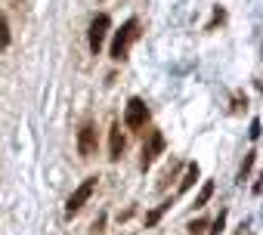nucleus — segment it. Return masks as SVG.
<instances>
[{
    "label": "nucleus",
    "instance_id": "obj_3",
    "mask_svg": "<svg viewBox=\"0 0 263 235\" xmlns=\"http://www.w3.org/2000/svg\"><path fill=\"white\" fill-rule=\"evenodd\" d=\"M96 183H99L96 177H87V180H84V183H81V186L71 192V198H68V204H65V213H68V217H74V213H78V210H81V207H84V204L93 198V192H96Z\"/></svg>",
    "mask_w": 263,
    "mask_h": 235
},
{
    "label": "nucleus",
    "instance_id": "obj_5",
    "mask_svg": "<svg viewBox=\"0 0 263 235\" xmlns=\"http://www.w3.org/2000/svg\"><path fill=\"white\" fill-rule=\"evenodd\" d=\"M161 152H164V136H161L158 130H152V133H149V143L143 146V158H140L143 170H146V167H152V164H155V158H158Z\"/></svg>",
    "mask_w": 263,
    "mask_h": 235
},
{
    "label": "nucleus",
    "instance_id": "obj_7",
    "mask_svg": "<svg viewBox=\"0 0 263 235\" xmlns=\"http://www.w3.org/2000/svg\"><path fill=\"white\" fill-rule=\"evenodd\" d=\"M121 152H124V136H121V124H115V127H111V146H108V158H111V161H118V158H121Z\"/></svg>",
    "mask_w": 263,
    "mask_h": 235
},
{
    "label": "nucleus",
    "instance_id": "obj_8",
    "mask_svg": "<svg viewBox=\"0 0 263 235\" xmlns=\"http://www.w3.org/2000/svg\"><path fill=\"white\" fill-rule=\"evenodd\" d=\"M195 180H198V164H189V167H186V177H183V183H180V189H177V195H186Z\"/></svg>",
    "mask_w": 263,
    "mask_h": 235
},
{
    "label": "nucleus",
    "instance_id": "obj_14",
    "mask_svg": "<svg viewBox=\"0 0 263 235\" xmlns=\"http://www.w3.org/2000/svg\"><path fill=\"white\" fill-rule=\"evenodd\" d=\"M223 220H226V217L220 213V217H217V223H214V232H211V235H220V232H223Z\"/></svg>",
    "mask_w": 263,
    "mask_h": 235
},
{
    "label": "nucleus",
    "instance_id": "obj_1",
    "mask_svg": "<svg viewBox=\"0 0 263 235\" xmlns=\"http://www.w3.org/2000/svg\"><path fill=\"white\" fill-rule=\"evenodd\" d=\"M137 37H140V22H137V19H127V22L115 31V41H111V59H115V62H124L127 53H130V47L137 44Z\"/></svg>",
    "mask_w": 263,
    "mask_h": 235
},
{
    "label": "nucleus",
    "instance_id": "obj_13",
    "mask_svg": "<svg viewBox=\"0 0 263 235\" xmlns=\"http://www.w3.org/2000/svg\"><path fill=\"white\" fill-rule=\"evenodd\" d=\"M201 229H204V220H195V223H189V232H192V235H198Z\"/></svg>",
    "mask_w": 263,
    "mask_h": 235
},
{
    "label": "nucleus",
    "instance_id": "obj_6",
    "mask_svg": "<svg viewBox=\"0 0 263 235\" xmlns=\"http://www.w3.org/2000/svg\"><path fill=\"white\" fill-rule=\"evenodd\" d=\"M78 155L81 158H93L96 155V127L93 124H84L78 130Z\"/></svg>",
    "mask_w": 263,
    "mask_h": 235
},
{
    "label": "nucleus",
    "instance_id": "obj_12",
    "mask_svg": "<svg viewBox=\"0 0 263 235\" xmlns=\"http://www.w3.org/2000/svg\"><path fill=\"white\" fill-rule=\"evenodd\" d=\"M248 133H251V140H257V136H260V121H257V118L251 121V130H248Z\"/></svg>",
    "mask_w": 263,
    "mask_h": 235
},
{
    "label": "nucleus",
    "instance_id": "obj_2",
    "mask_svg": "<svg viewBox=\"0 0 263 235\" xmlns=\"http://www.w3.org/2000/svg\"><path fill=\"white\" fill-rule=\"evenodd\" d=\"M146 121H149V108H146V102L140 96H134L124 108V127L140 130V127H146Z\"/></svg>",
    "mask_w": 263,
    "mask_h": 235
},
{
    "label": "nucleus",
    "instance_id": "obj_10",
    "mask_svg": "<svg viewBox=\"0 0 263 235\" xmlns=\"http://www.w3.org/2000/svg\"><path fill=\"white\" fill-rule=\"evenodd\" d=\"M0 47H10V28H7V19H4V13H0Z\"/></svg>",
    "mask_w": 263,
    "mask_h": 235
},
{
    "label": "nucleus",
    "instance_id": "obj_11",
    "mask_svg": "<svg viewBox=\"0 0 263 235\" xmlns=\"http://www.w3.org/2000/svg\"><path fill=\"white\" fill-rule=\"evenodd\" d=\"M254 161H257V152H251V155L245 158V164H241V170H238V180H241V183H245V177H248V170L254 167Z\"/></svg>",
    "mask_w": 263,
    "mask_h": 235
},
{
    "label": "nucleus",
    "instance_id": "obj_4",
    "mask_svg": "<svg viewBox=\"0 0 263 235\" xmlns=\"http://www.w3.org/2000/svg\"><path fill=\"white\" fill-rule=\"evenodd\" d=\"M108 28H111V19H108L105 13H99V16L90 22V31H87V44H90V50H93V53H99V50H102Z\"/></svg>",
    "mask_w": 263,
    "mask_h": 235
},
{
    "label": "nucleus",
    "instance_id": "obj_9",
    "mask_svg": "<svg viewBox=\"0 0 263 235\" xmlns=\"http://www.w3.org/2000/svg\"><path fill=\"white\" fill-rule=\"evenodd\" d=\"M211 195H214V183H204V189H201V192H198V198H195V207H204Z\"/></svg>",
    "mask_w": 263,
    "mask_h": 235
}]
</instances>
